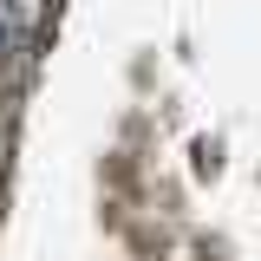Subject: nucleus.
Here are the masks:
<instances>
[{
  "label": "nucleus",
  "mask_w": 261,
  "mask_h": 261,
  "mask_svg": "<svg viewBox=\"0 0 261 261\" xmlns=\"http://www.w3.org/2000/svg\"><path fill=\"white\" fill-rule=\"evenodd\" d=\"M0 13H7L13 39H53V27H59V0H0Z\"/></svg>",
  "instance_id": "f257e3e1"
},
{
  "label": "nucleus",
  "mask_w": 261,
  "mask_h": 261,
  "mask_svg": "<svg viewBox=\"0 0 261 261\" xmlns=\"http://www.w3.org/2000/svg\"><path fill=\"white\" fill-rule=\"evenodd\" d=\"M27 98H33V92H7V85H0V183H7L13 150H20V118H27Z\"/></svg>",
  "instance_id": "f03ea898"
},
{
  "label": "nucleus",
  "mask_w": 261,
  "mask_h": 261,
  "mask_svg": "<svg viewBox=\"0 0 261 261\" xmlns=\"http://www.w3.org/2000/svg\"><path fill=\"white\" fill-rule=\"evenodd\" d=\"M222 163V144L216 137H196V170H216Z\"/></svg>",
  "instance_id": "7ed1b4c3"
},
{
  "label": "nucleus",
  "mask_w": 261,
  "mask_h": 261,
  "mask_svg": "<svg viewBox=\"0 0 261 261\" xmlns=\"http://www.w3.org/2000/svg\"><path fill=\"white\" fill-rule=\"evenodd\" d=\"M0 196H7V183H0Z\"/></svg>",
  "instance_id": "20e7f679"
}]
</instances>
